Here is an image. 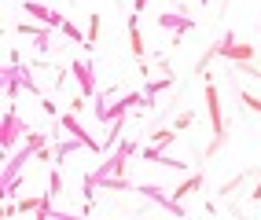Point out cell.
Listing matches in <instances>:
<instances>
[{"label": "cell", "mask_w": 261, "mask_h": 220, "mask_svg": "<svg viewBox=\"0 0 261 220\" xmlns=\"http://www.w3.org/2000/svg\"><path fill=\"white\" fill-rule=\"evenodd\" d=\"M206 107H210V121H214V143L206 147V154H217L224 143V117H221V99H217V84H206Z\"/></svg>", "instance_id": "cell-1"}, {"label": "cell", "mask_w": 261, "mask_h": 220, "mask_svg": "<svg viewBox=\"0 0 261 220\" xmlns=\"http://www.w3.org/2000/svg\"><path fill=\"white\" fill-rule=\"evenodd\" d=\"M199 4H202V8H210V0H199Z\"/></svg>", "instance_id": "cell-19"}, {"label": "cell", "mask_w": 261, "mask_h": 220, "mask_svg": "<svg viewBox=\"0 0 261 220\" xmlns=\"http://www.w3.org/2000/svg\"><path fill=\"white\" fill-rule=\"evenodd\" d=\"M214 52H217V55H228V59H236L239 66L254 59V48H250V44H236V37H232V33H224V41L214 48Z\"/></svg>", "instance_id": "cell-4"}, {"label": "cell", "mask_w": 261, "mask_h": 220, "mask_svg": "<svg viewBox=\"0 0 261 220\" xmlns=\"http://www.w3.org/2000/svg\"><path fill=\"white\" fill-rule=\"evenodd\" d=\"M188 125H191V110H188V114H180L177 121H173V129H177V132H180V129H188Z\"/></svg>", "instance_id": "cell-14"}, {"label": "cell", "mask_w": 261, "mask_h": 220, "mask_svg": "<svg viewBox=\"0 0 261 220\" xmlns=\"http://www.w3.org/2000/svg\"><path fill=\"white\" fill-rule=\"evenodd\" d=\"M159 26L177 29V37H180V33H188L191 26H195V19H188V15H159Z\"/></svg>", "instance_id": "cell-10"}, {"label": "cell", "mask_w": 261, "mask_h": 220, "mask_svg": "<svg viewBox=\"0 0 261 220\" xmlns=\"http://www.w3.org/2000/svg\"><path fill=\"white\" fill-rule=\"evenodd\" d=\"M81 110H85V96H77L74 103H70V114H81Z\"/></svg>", "instance_id": "cell-16"}, {"label": "cell", "mask_w": 261, "mask_h": 220, "mask_svg": "<svg viewBox=\"0 0 261 220\" xmlns=\"http://www.w3.org/2000/svg\"><path fill=\"white\" fill-rule=\"evenodd\" d=\"M199 187H202V173H191V176H188L184 183H177V187L169 191V198H173V202H184L188 195H195Z\"/></svg>", "instance_id": "cell-8"}, {"label": "cell", "mask_w": 261, "mask_h": 220, "mask_svg": "<svg viewBox=\"0 0 261 220\" xmlns=\"http://www.w3.org/2000/svg\"><path fill=\"white\" fill-rule=\"evenodd\" d=\"M19 132H22L19 117H15V110H8L4 125H0V143H4V150H11V147H15V140H19Z\"/></svg>", "instance_id": "cell-7"}, {"label": "cell", "mask_w": 261, "mask_h": 220, "mask_svg": "<svg viewBox=\"0 0 261 220\" xmlns=\"http://www.w3.org/2000/svg\"><path fill=\"white\" fill-rule=\"evenodd\" d=\"M129 52H133L136 59H144V55H147L144 37H140V19H136V15H129Z\"/></svg>", "instance_id": "cell-9"}, {"label": "cell", "mask_w": 261, "mask_h": 220, "mask_svg": "<svg viewBox=\"0 0 261 220\" xmlns=\"http://www.w3.org/2000/svg\"><path fill=\"white\" fill-rule=\"evenodd\" d=\"M250 198H254V202H261V180H257V187L250 191Z\"/></svg>", "instance_id": "cell-17"}, {"label": "cell", "mask_w": 261, "mask_h": 220, "mask_svg": "<svg viewBox=\"0 0 261 220\" xmlns=\"http://www.w3.org/2000/svg\"><path fill=\"white\" fill-rule=\"evenodd\" d=\"M70 70H74V74H77V81H81V96H92V92H96V74H92V62L74 59Z\"/></svg>", "instance_id": "cell-6"}, {"label": "cell", "mask_w": 261, "mask_h": 220, "mask_svg": "<svg viewBox=\"0 0 261 220\" xmlns=\"http://www.w3.org/2000/svg\"><path fill=\"white\" fill-rule=\"evenodd\" d=\"M136 195H144V198H151V202H159V206L169 209L177 220H184V206H180V202H173V198L159 187V183H140V187H136Z\"/></svg>", "instance_id": "cell-3"}, {"label": "cell", "mask_w": 261, "mask_h": 220, "mask_svg": "<svg viewBox=\"0 0 261 220\" xmlns=\"http://www.w3.org/2000/svg\"><path fill=\"white\" fill-rule=\"evenodd\" d=\"M99 41V15H92V19H89V44H85V48H92Z\"/></svg>", "instance_id": "cell-12"}, {"label": "cell", "mask_w": 261, "mask_h": 220, "mask_svg": "<svg viewBox=\"0 0 261 220\" xmlns=\"http://www.w3.org/2000/svg\"><path fill=\"white\" fill-rule=\"evenodd\" d=\"M22 11H26V15H33V19H37V22L51 26V29H63V26H66V19H63V15H56L51 8L37 4V0H26V4H22Z\"/></svg>", "instance_id": "cell-5"}, {"label": "cell", "mask_w": 261, "mask_h": 220, "mask_svg": "<svg viewBox=\"0 0 261 220\" xmlns=\"http://www.w3.org/2000/svg\"><path fill=\"white\" fill-rule=\"evenodd\" d=\"M144 8H147V0H136V15H140Z\"/></svg>", "instance_id": "cell-18"}, {"label": "cell", "mask_w": 261, "mask_h": 220, "mask_svg": "<svg viewBox=\"0 0 261 220\" xmlns=\"http://www.w3.org/2000/svg\"><path fill=\"white\" fill-rule=\"evenodd\" d=\"M41 202H44V195L37 198V195H30V198H19V202H15V209H19V213H37L41 209Z\"/></svg>", "instance_id": "cell-11"}, {"label": "cell", "mask_w": 261, "mask_h": 220, "mask_svg": "<svg viewBox=\"0 0 261 220\" xmlns=\"http://www.w3.org/2000/svg\"><path fill=\"white\" fill-rule=\"evenodd\" d=\"M59 125H63L66 132H70V136H74L77 143H85V150H92V154H103V143H99V140H92L89 132L81 129V121H77V114H70V110H66V114H59Z\"/></svg>", "instance_id": "cell-2"}, {"label": "cell", "mask_w": 261, "mask_h": 220, "mask_svg": "<svg viewBox=\"0 0 261 220\" xmlns=\"http://www.w3.org/2000/svg\"><path fill=\"white\" fill-rule=\"evenodd\" d=\"M59 191H63V180H59V173H56V169H51V176H48V195L56 198Z\"/></svg>", "instance_id": "cell-13"}, {"label": "cell", "mask_w": 261, "mask_h": 220, "mask_svg": "<svg viewBox=\"0 0 261 220\" xmlns=\"http://www.w3.org/2000/svg\"><path fill=\"white\" fill-rule=\"evenodd\" d=\"M41 110H44L48 117H56V114H59V110H56V103H51V99H41Z\"/></svg>", "instance_id": "cell-15"}]
</instances>
